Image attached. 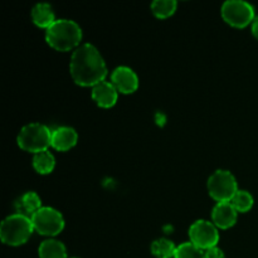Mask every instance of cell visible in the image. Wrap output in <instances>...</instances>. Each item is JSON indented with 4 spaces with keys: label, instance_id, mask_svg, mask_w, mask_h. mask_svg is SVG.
I'll use <instances>...</instances> for the list:
<instances>
[{
    "label": "cell",
    "instance_id": "22",
    "mask_svg": "<svg viewBox=\"0 0 258 258\" xmlns=\"http://www.w3.org/2000/svg\"><path fill=\"white\" fill-rule=\"evenodd\" d=\"M252 34L258 39V17L254 18V20L252 22Z\"/></svg>",
    "mask_w": 258,
    "mask_h": 258
},
{
    "label": "cell",
    "instance_id": "13",
    "mask_svg": "<svg viewBox=\"0 0 258 258\" xmlns=\"http://www.w3.org/2000/svg\"><path fill=\"white\" fill-rule=\"evenodd\" d=\"M32 19L37 27L45 28V29H48L55 22L54 13H53L52 8H50V5L44 4V3L37 4L33 8Z\"/></svg>",
    "mask_w": 258,
    "mask_h": 258
},
{
    "label": "cell",
    "instance_id": "16",
    "mask_svg": "<svg viewBox=\"0 0 258 258\" xmlns=\"http://www.w3.org/2000/svg\"><path fill=\"white\" fill-rule=\"evenodd\" d=\"M176 247L174 243L169 239L161 238L156 239L153 244H151V253L156 258H171L175 256Z\"/></svg>",
    "mask_w": 258,
    "mask_h": 258
},
{
    "label": "cell",
    "instance_id": "18",
    "mask_svg": "<svg viewBox=\"0 0 258 258\" xmlns=\"http://www.w3.org/2000/svg\"><path fill=\"white\" fill-rule=\"evenodd\" d=\"M231 203L237 212L246 213L253 206V198H252V196L248 191L238 190L236 193V196L233 197V199L231 201Z\"/></svg>",
    "mask_w": 258,
    "mask_h": 258
},
{
    "label": "cell",
    "instance_id": "1",
    "mask_svg": "<svg viewBox=\"0 0 258 258\" xmlns=\"http://www.w3.org/2000/svg\"><path fill=\"white\" fill-rule=\"evenodd\" d=\"M71 76L77 85L83 87L103 82L107 76V67L100 52L92 44L76 48L70 63Z\"/></svg>",
    "mask_w": 258,
    "mask_h": 258
},
{
    "label": "cell",
    "instance_id": "7",
    "mask_svg": "<svg viewBox=\"0 0 258 258\" xmlns=\"http://www.w3.org/2000/svg\"><path fill=\"white\" fill-rule=\"evenodd\" d=\"M222 17L229 25L244 28L254 20V9L251 4L242 0H229L222 7Z\"/></svg>",
    "mask_w": 258,
    "mask_h": 258
},
{
    "label": "cell",
    "instance_id": "15",
    "mask_svg": "<svg viewBox=\"0 0 258 258\" xmlns=\"http://www.w3.org/2000/svg\"><path fill=\"white\" fill-rule=\"evenodd\" d=\"M55 161L54 156L48 150L42 151V153L35 154L33 158V166L39 174H49L54 169Z\"/></svg>",
    "mask_w": 258,
    "mask_h": 258
},
{
    "label": "cell",
    "instance_id": "19",
    "mask_svg": "<svg viewBox=\"0 0 258 258\" xmlns=\"http://www.w3.org/2000/svg\"><path fill=\"white\" fill-rule=\"evenodd\" d=\"M174 258H206V252L188 242L176 247Z\"/></svg>",
    "mask_w": 258,
    "mask_h": 258
},
{
    "label": "cell",
    "instance_id": "20",
    "mask_svg": "<svg viewBox=\"0 0 258 258\" xmlns=\"http://www.w3.org/2000/svg\"><path fill=\"white\" fill-rule=\"evenodd\" d=\"M42 202H40V198L38 197L37 193L34 191H28L24 196L22 197V207L28 214H34L35 212L39 211L42 207H40Z\"/></svg>",
    "mask_w": 258,
    "mask_h": 258
},
{
    "label": "cell",
    "instance_id": "3",
    "mask_svg": "<svg viewBox=\"0 0 258 258\" xmlns=\"http://www.w3.org/2000/svg\"><path fill=\"white\" fill-rule=\"evenodd\" d=\"M33 231L34 228L32 219L24 214H13L3 221L0 226V237L5 244L20 246L29 239Z\"/></svg>",
    "mask_w": 258,
    "mask_h": 258
},
{
    "label": "cell",
    "instance_id": "21",
    "mask_svg": "<svg viewBox=\"0 0 258 258\" xmlns=\"http://www.w3.org/2000/svg\"><path fill=\"white\" fill-rule=\"evenodd\" d=\"M206 258H224V253L218 247H213L206 251Z\"/></svg>",
    "mask_w": 258,
    "mask_h": 258
},
{
    "label": "cell",
    "instance_id": "10",
    "mask_svg": "<svg viewBox=\"0 0 258 258\" xmlns=\"http://www.w3.org/2000/svg\"><path fill=\"white\" fill-rule=\"evenodd\" d=\"M237 213L238 212L234 209L231 202H223V203H217V206L212 212V219L213 224L218 228L228 229L234 226L237 221Z\"/></svg>",
    "mask_w": 258,
    "mask_h": 258
},
{
    "label": "cell",
    "instance_id": "5",
    "mask_svg": "<svg viewBox=\"0 0 258 258\" xmlns=\"http://www.w3.org/2000/svg\"><path fill=\"white\" fill-rule=\"evenodd\" d=\"M208 190L212 198L218 203L231 202L238 191L236 178L227 170H217L209 178Z\"/></svg>",
    "mask_w": 258,
    "mask_h": 258
},
{
    "label": "cell",
    "instance_id": "17",
    "mask_svg": "<svg viewBox=\"0 0 258 258\" xmlns=\"http://www.w3.org/2000/svg\"><path fill=\"white\" fill-rule=\"evenodd\" d=\"M176 5L178 4L174 0H156L151 4V10L156 18L165 19L175 13Z\"/></svg>",
    "mask_w": 258,
    "mask_h": 258
},
{
    "label": "cell",
    "instance_id": "12",
    "mask_svg": "<svg viewBox=\"0 0 258 258\" xmlns=\"http://www.w3.org/2000/svg\"><path fill=\"white\" fill-rule=\"evenodd\" d=\"M77 133L72 127L62 126L52 131V148L58 151H67L77 144Z\"/></svg>",
    "mask_w": 258,
    "mask_h": 258
},
{
    "label": "cell",
    "instance_id": "11",
    "mask_svg": "<svg viewBox=\"0 0 258 258\" xmlns=\"http://www.w3.org/2000/svg\"><path fill=\"white\" fill-rule=\"evenodd\" d=\"M92 100L97 103L100 107L110 108L117 101V90L111 82H100L98 85L93 86L92 88Z\"/></svg>",
    "mask_w": 258,
    "mask_h": 258
},
{
    "label": "cell",
    "instance_id": "8",
    "mask_svg": "<svg viewBox=\"0 0 258 258\" xmlns=\"http://www.w3.org/2000/svg\"><path fill=\"white\" fill-rule=\"evenodd\" d=\"M190 242L201 249H209L217 247L219 233L217 227L208 221H197L189 229Z\"/></svg>",
    "mask_w": 258,
    "mask_h": 258
},
{
    "label": "cell",
    "instance_id": "9",
    "mask_svg": "<svg viewBox=\"0 0 258 258\" xmlns=\"http://www.w3.org/2000/svg\"><path fill=\"white\" fill-rule=\"evenodd\" d=\"M111 83L121 93H133L138 90L139 80L136 73L128 67H117L111 75Z\"/></svg>",
    "mask_w": 258,
    "mask_h": 258
},
{
    "label": "cell",
    "instance_id": "14",
    "mask_svg": "<svg viewBox=\"0 0 258 258\" xmlns=\"http://www.w3.org/2000/svg\"><path fill=\"white\" fill-rule=\"evenodd\" d=\"M40 258H67V251L62 242L47 239L40 243L38 249Z\"/></svg>",
    "mask_w": 258,
    "mask_h": 258
},
{
    "label": "cell",
    "instance_id": "4",
    "mask_svg": "<svg viewBox=\"0 0 258 258\" xmlns=\"http://www.w3.org/2000/svg\"><path fill=\"white\" fill-rule=\"evenodd\" d=\"M18 145L28 153H42L52 145V133L42 123H29L20 130Z\"/></svg>",
    "mask_w": 258,
    "mask_h": 258
},
{
    "label": "cell",
    "instance_id": "6",
    "mask_svg": "<svg viewBox=\"0 0 258 258\" xmlns=\"http://www.w3.org/2000/svg\"><path fill=\"white\" fill-rule=\"evenodd\" d=\"M30 219L34 231L43 236H57L64 228V219L62 214L49 207L40 208L30 217Z\"/></svg>",
    "mask_w": 258,
    "mask_h": 258
},
{
    "label": "cell",
    "instance_id": "2",
    "mask_svg": "<svg viewBox=\"0 0 258 258\" xmlns=\"http://www.w3.org/2000/svg\"><path fill=\"white\" fill-rule=\"evenodd\" d=\"M82 39V30L73 20H55L45 30V40L55 50L67 52L80 44ZM78 48V47H77Z\"/></svg>",
    "mask_w": 258,
    "mask_h": 258
}]
</instances>
